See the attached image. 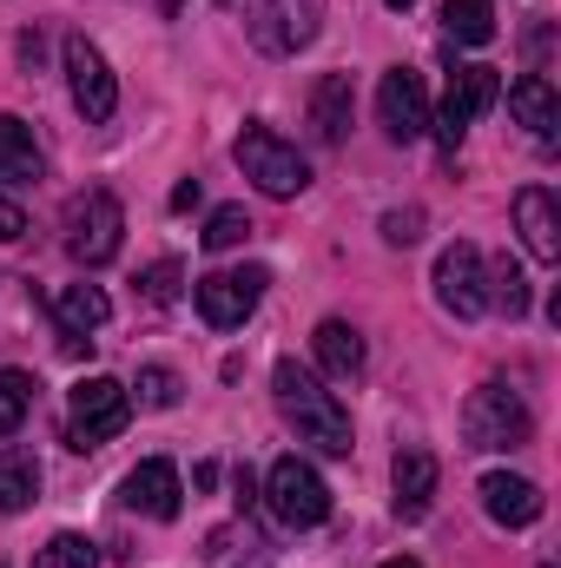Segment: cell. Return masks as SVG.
<instances>
[{
  "label": "cell",
  "mask_w": 561,
  "mask_h": 568,
  "mask_svg": "<svg viewBox=\"0 0 561 568\" xmlns=\"http://www.w3.org/2000/svg\"><path fill=\"white\" fill-rule=\"evenodd\" d=\"M245 239H252L245 205H218V212L205 219V252H232V245H245Z\"/></svg>",
  "instance_id": "cell-26"
},
{
  "label": "cell",
  "mask_w": 561,
  "mask_h": 568,
  "mask_svg": "<svg viewBox=\"0 0 561 568\" xmlns=\"http://www.w3.org/2000/svg\"><path fill=\"white\" fill-rule=\"evenodd\" d=\"M310 351H317L324 377H337V384L364 377V331H357V324H344V317H324V324L310 331Z\"/></svg>",
  "instance_id": "cell-16"
},
{
  "label": "cell",
  "mask_w": 561,
  "mask_h": 568,
  "mask_svg": "<svg viewBox=\"0 0 561 568\" xmlns=\"http://www.w3.org/2000/svg\"><path fill=\"white\" fill-rule=\"evenodd\" d=\"M53 317H60V331H67V337H93V331L113 317V304H106V291H100V284H67V291L53 297Z\"/></svg>",
  "instance_id": "cell-21"
},
{
  "label": "cell",
  "mask_w": 561,
  "mask_h": 568,
  "mask_svg": "<svg viewBox=\"0 0 561 568\" xmlns=\"http://www.w3.org/2000/svg\"><path fill=\"white\" fill-rule=\"evenodd\" d=\"M40 172H47V165H40L33 126L13 120V113H0V179H7V185H33Z\"/></svg>",
  "instance_id": "cell-20"
},
{
  "label": "cell",
  "mask_w": 561,
  "mask_h": 568,
  "mask_svg": "<svg viewBox=\"0 0 561 568\" xmlns=\"http://www.w3.org/2000/svg\"><path fill=\"white\" fill-rule=\"evenodd\" d=\"M516 232H522V245H529L536 265H555L561 258V212H555L549 185H522L516 192Z\"/></svg>",
  "instance_id": "cell-14"
},
{
  "label": "cell",
  "mask_w": 561,
  "mask_h": 568,
  "mask_svg": "<svg viewBox=\"0 0 561 568\" xmlns=\"http://www.w3.org/2000/svg\"><path fill=\"white\" fill-rule=\"evenodd\" d=\"M120 239H126V212H120L113 192L93 185V192L67 199V252L80 265H113L120 258Z\"/></svg>",
  "instance_id": "cell-5"
},
{
  "label": "cell",
  "mask_w": 561,
  "mask_h": 568,
  "mask_svg": "<svg viewBox=\"0 0 561 568\" xmlns=\"http://www.w3.org/2000/svg\"><path fill=\"white\" fill-rule=\"evenodd\" d=\"M232 152H238L245 179H252L265 199H297V192L310 185V165H304V152H297L290 140H278L272 126H245Z\"/></svg>",
  "instance_id": "cell-4"
},
{
  "label": "cell",
  "mask_w": 561,
  "mask_h": 568,
  "mask_svg": "<svg viewBox=\"0 0 561 568\" xmlns=\"http://www.w3.org/2000/svg\"><path fill=\"white\" fill-rule=\"evenodd\" d=\"M33 568H100V549L86 542V536H73V529H60L40 556H33Z\"/></svg>",
  "instance_id": "cell-25"
},
{
  "label": "cell",
  "mask_w": 561,
  "mask_h": 568,
  "mask_svg": "<svg viewBox=\"0 0 561 568\" xmlns=\"http://www.w3.org/2000/svg\"><path fill=\"white\" fill-rule=\"evenodd\" d=\"M133 390H140V404H145V410H172V404H178V377H172L165 364H145Z\"/></svg>",
  "instance_id": "cell-27"
},
{
  "label": "cell",
  "mask_w": 561,
  "mask_h": 568,
  "mask_svg": "<svg viewBox=\"0 0 561 568\" xmlns=\"http://www.w3.org/2000/svg\"><path fill=\"white\" fill-rule=\"evenodd\" d=\"M529 436H536V417H529L522 390H509V384H482L462 404V443L469 449H522Z\"/></svg>",
  "instance_id": "cell-2"
},
{
  "label": "cell",
  "mask_w": 561,
  "mask_h": 568,
  "mask_svg": "<svg viewBox=\"0 0 561 568\" xmlns=\"http://www.w3.org/2000/svg\"><path fill=\"white\" fill-rule=\"evenodd\" d=\"M436 456L429 449H397V463H390V483H397V516L404 523H417L429 516V496H436Z\"/></svg>",
  "instance_id": "cell-18"
},
{
  "label": "cell",
  "mask_w": 561,
  "mask_h": 568,
  "mask_svg": "<svg viewBox=\"0 0 561 568\" xmlns=\"http://www.w3.org/2000/svg\"><path fill=\"white\" fill-rule=\"evenodd\" d=\"M272 390H278V410L284 424L297 429V443H310V449H324V456H350L357 449V436H350V410L297 364V357H278V371H272Z\"/></svg>",
  "instance_id": "cell-1"
},
{
  "label": "cell",
  "mask_w": 561,
  "mask_h": 568,
  "mask_svg": "<svg viewBox=\"0 0 561 568\" xmlns=\"http://www.w3.org/2000/svg\"><path fill=\"white\" fill-rule=\"evenodd\" d=\"M496 93H502V73L496 67H456L449 73V93H442V106H436V140H442V152H456L462 145V133L496 106Z\"/></svg>",
  "instance_id": "cell-8"
},
{
  "label": "cell",
  "mask_w": 561,
  "mask_h": 568,
  "mask_svg": "<svg viewBox=\"0 0 561 568\" xmlns=\"http://www.w3.org/2000/svg\"><path fill=\"white\" fill-rule=\"evenodd\" d=\"M509 113L536 133L542 145H555V126H561V106H555V87H549V73H522L516 87H509Z\"/></svg>",
  "instance_id": "cell-19"
},
{
  "label": "cell",
  "mask_w": 561,
  "mask_h": 568,
  "mask_svg": "<svg viewBox=\"0 0 561 568\" xmlns=\"http://www.w3.org/2000/svg\"><path fill=\"white\" fill-rule=\"evenodd\" d=\"M265 496H272V516H278L284 529H317V523L330 516V489H324V476H317L304 456H278V463H272Z\"/></svg>",
  "instance_id": "cell-7"
},
{
  "label": "cell",
  "mask_w": 561,
  "mask_h": 568,
  "mask_svg": "<svg viewBox=\"0 0 561 568\" xmlns=\"http://www.w3.org/2000/svg\"><path fill=\"white\" fill-rule=\"evenodd\" d=\"M436 304L449 311V317H482L489 311V272H482V252L476 245H442V258H436Z\"/></svg>",
  "instance_id": "cell-10"
},
{
  "label": "cell",
  "mask_w": 561,
  "mask_h": 568,
  "mask_svg": "<svg viewBox=\"0 0 561 568\" xmlns=\"http://www.w3.org/2000/svg\"><path fill=\"white\" fill-rule=\"evenodd\" d=\"M40 496V463L33 449H0V516H20Z\"/></svg>",
  "instance_id": "cell-22"
},
{
  "label": "cell",
  "mask_w": 561,
  "mask_h": 568,
  "mask_svg": "<svg viewBox=\"0 0 561 568\" xmlns=\"http://www.w3.org/2000/svg\"><path fill=\"white\" fill-rule=\"evenodd\" d=\"M133 424V390L120 377H80L73 384V417H67V443L73 449H100Z\"/></svg>",
  "instance_id": "cell-3"
},
{
  "label": "cell",
  "mask_w": 561,
  "mask_h": 568,
  "mask_svg": "<svg viewBox=\"0 0 561 568\" xmlns=\"http://www.w3.org/2000/svg\"><path fill=\"white\" fill-rule=\"evenodd\" d=\"M377 120L397 145H410L429 133V87H422L417 67H390L384 87H377Z\"/></svg>",
  "instance_id": "cell-12"
},
{
  "label": "cell",
  "mask_w": 561,
  "mask_h": 568,
  "mask_svg": "<svg viewBox=\"0 0 561 568\" xmlns=\"http://www.w3.org/2000/svg\"><path fill=\"white\" fill-rule=\"evenodd\" d=\"M178 278H185V272H178V258H159V265L140 278V297H145V304H172V297H178Z\"/></svg>",
  "instance_id": "cell-28"
},
{
  "label": "cell",
  "mask_w": 561,
  "mask_h": 568,
  "mask_svg": "<svg viewBox=\"0 0 561 568\" xmlns=\"http://www.w3.org/2000/svg\"><path fill=\"white\" fill-rule=\"evenodd\" d=\"M442 27H449V40H462V47H489V40H496V7H489V0H449V7H442Z\"/></svg>",
  "instance_id": "cell-23"
},
{
  "label": "cell",
  "mask_w": 561,
  "mask_h": 568,
  "mask_svg": "<svg viewBox=\"0 0 561 568\" xmlns=\"http://www.w3.org/2000/svg\"><path fill=\"white\" fill-rule=\"evenodd\" d=\"M384 568H422V562H410V556H397V562H384Z\"/></svg>",
  "instance_id": "cell-34"
},
{
  "label": "cell",
  "mask_w": 561,
  "mask_h": 568,
  "mask_svg": "<svg viewBox=\"0 0 561 568\" xmlns=\"http://www.w3.org/2000/svg\"><path fill=\"white\" fill-rule=\"evenodd\" d=\"M350 113H357V87H350V73H324V80L310 87V126H317V140L344 145Z\"/></svg>",
  "instance_id": "cell-17"
},
{
  "label": "cell",
  "mask_w": 561,
  "mask_h": 568,
  "mask_svg": "<svg viewBox=\"0 0 561 568\" xmlns=\"http://www.w3.org/2000/svg\"><path fill=\"white\" fill-rule=\"evenodd\" d=\"M384 239H390V245H417L422 239V212L417 205H410V212H390V219H384Z\"/></svg>",
  "instance_id": "cell-30"
},
{
  "label": "cell",
  "mask_w": 561,
  "mask_h": 568,
  "mask_svg": "<svg viewBox=\"0 0 561 568\" xmlns=\"http://www.w3.org/2000/svg\"><path fill=\"white\" fill-rule=\"evenodd\" d=\"M496 304H502L509 317L529 311V278H522V265H502V272H496Z\"/></svg>",
  "instance_id": "cell-29"
},
{
  "label": "cell",
  "mask_w": 561,
  "mask_h": 568,
  "mask_svg": "<svg viewBox=\"0 0 561 568\" xmlns=\"http://www.w3.org/2000/svg\"><path fill=\"white\" fill-rule=\"evenodd\" d=\"M67 87H73V106H80L86 120H113V106H120V80H113L106 53H100L86 33L67 40Z\"/></svg>",
  "instance_id": "cell-11"
},
{
  "label": "cell",
  "mask_w": 561,
  "mask_h": 568,
  "mask_svg": "<svg viewBox=\"0 0 561 568\" xmlns=\"http://www.w3.org/2000/svg\"><path fill=\"white\" fill-rule=\"evenodd\" d=\"M178 469L165 463V456H152V463H140L126 483H120V503L133 509V516H145V523H172L178 516Z\"/></svg>",
  "instance_id": "cell-13"
},
{
  "label": "cell",
  "mask_w": 561,
  "mask_h": 568,
  "mask_svg": "<svg viewBox=\"0 0 561 568\" xmlns=\"http://www.w3.org/2000/svg\"><path fill=\"white\" fill-rule=\"evenodd\" d=\"M482 509H489V523H502V529H529V523H542V489H536L529 476L496 469V476H482Z\"/></svg>",
  "instance_id": "cell-15"
},
{
  "label": "cell",
  "mask_w": 561,
  "mask_h": 568,
  "mask_svg": "<svg viewBox=\"0 0 561 568\" xmlns=\"http://www.w3.org/2000/svg\"><path fill=\"white\" fill-rule=\"evenodd\" d=\"M198 205V179H185V185H172V212H192Z\"/></svg>",
  "instance_id": "cell-32"
},
{
  "label": "cell",
  "mask_w": 561,
  "mask_h": 568,
  "mask_svg": "<svg viewBox=\"0 0 561 568\" xmlns=\"http://www.w3.org/2000/svg\"><path fill=\"white\" fill-rule=\"evenodd\" d=\"M542 568H555V562H542Z\"/></svg>",
  "instance_id": "cell-35"
},
{
  "label": "cell",
  "mask_w": 561,
  "mask_h": 568,
  "mask_svg": "<svg viewBox=\"0 0 561 568\" xmlns=\"http://www.w3.org/2000/svg\"><path fill=\"white\" fill-rule=\"evenodd\" d=\"M265 284H272L265 265H245V272H212V278H198L192 297H198V317H205L212 331H232V324H245V317L258 311Z\"/></svg>",
  "instance_id": "cell-9"
},
{
  "label": "cell",
  "mask_w": 561,
  "mask_h": 568,
  "mask_svg": "<svg viewBox=\"0 0 561 568\" xmlns=\"http://www.w3.org/2000/svg\"><path fill=\"white\" fill-rule=\"evenodd\" d=\"M33 390H40V384H33L27 371H0V443L27 424V410H33Z\"/></svg>",
  "instance_id": "cell-24"
},
{
  "label": "cell",
  "mask_w": 561,
  "mask_h": 568,
  "mask_svg": "<svg viewBox=\"0 0 561 568\" xmlns=\"http://www.w3.org/2000/svg\"><path fill=\"white\" fill-rule=\"evenodd\" d=\"M384 7H397V13H410V7H417V0H384Z\"/></svg>",
  "instance_id": "cell-33"
},
{
  "label": "cell",
  "mask_w": 561,
  "mask_h": 568,
  "mask_svg": "<svg viewBox=\"0 0 561 568\" xmlns=\"http://www.w3.org/2000/svg\"><path fill=\"white\" fill-rule=\"evenodd\" d=\"M245 27H252V47L272 53V60H290L317 40L324 27V0H252L245 7Z\"/></svg>",
  "instance_id": "cell-6"
},
{
  "label": "cell",
  "mask_w": 561,
  "mask_h": 568,
  "mask_svg": "<svg viewBox=\"0 0 561 568\" xmlns=\"http://www.w3.org/2000/svg\"><path fill=\"white\" fill-rule=\"evenodd\" d=\"M20 232H27V212H20L13 199H0V245H7V239H20Z\"/></svg>",
  "instance_id": "cell-31"
}]
</instances>
